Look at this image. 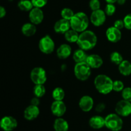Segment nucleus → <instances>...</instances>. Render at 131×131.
Masks as SVG:
<instances>
[{"label":"nucleus","mask_w":131,"mask_h":131,"mask_svg":"<svg viewBox=\"0 0 131 131\" xmlns=\"http://www.w3.org/2000/svg\"><path fill=\"white\" fill-rule=\"evenodd\" d=\"M90 8L92 11H95L101 9V2L99 0H90L89 2Z\"/></svg>","instance_id":"473e14b6"},{"label":"nucleus","mask_w":131,"mask_h":131,"mask_svg":"<svg viewBox=\"0 0 131 131\" xmlns=\"http://www.w3.org/2000/svg\"><path fill=\"white\" fill-rule=\"evenodd\" d=\"M106 36L108 41L112 43H116L122 38L121 30L115 26H111L107 29L106 31Z\"/></svg>","instance_id":"ddd939ff"},{"label":"nucleus","mask_w":131,"mask_h":131,"mask_svg":"<svg viewBox=\"0 0 131 131\" xmlns=\"http://www.w3.org/2000/svg\"><path fill=\"white\" fill-rule=\"evenodd\" d=\"M38 48L42 53L49 54L54 51L55 43L51 36L46 35L40 39L38 42Z\"/></svg>","instance_id":"423d86ee"},{"label":"nucleus","mask_w":131,"mask_h":131,"mask_svg":"<svg viewBox=\"0 0 131 131\" xmlns=\"http://www.w3.org/2000/svg\"><path fill=\"white\" fill-rule=\"evenodd\" d=\"M74 14H75V13L74 12V11L69 8H64L61 11V18L67 19L68 20H70V19L73 17Z\"/></svg>","instance_id":"c85d7f7f"},{"label":"nucleus","mask_w":131,"mask_h":131,"mask_svg":"<svg viewBox=\"0 0 131 131\" xmlns=\"http://www.w3.org/2000/svg\"><path fill=\"white\" fill-rule=\"evenodd\" d=\"M6 10L4 6H0V18L3 19L4 17L6 16Z\"/></svg>","instance_id":"58836bf2"},{"label":"nucleus","mask_w":131,"mask_h":131,"mask_svg":"<svg viewBox=\"0 0 131 131\" xmlns=\"http://www.w3.org/2000/svg\"><path fill=\"white\" fill-rule=\"evenodd\" d=\"M72 54V47L67 43L60 45L56 49V55L61 60L68 58Z\"/></svg>","instance_id":"a211bd4d"},{"label":"nucleus","mask_w":131,"mask_h":131,"mask_svg":"<svg viewBox=\"0 0 131 131\" xmlns=\"http://www.w3.org/2000/svg\"><path fill=\"white\" fill-rule=\"evenodd\" d=\"M122 97L123 99L131 102V87L124 88L122 92Z\"/></svg>","instance_id":"2f4dec72"},{"label":"nucleus","mask_w":131,"mask_h":131,"mask_svg":"<svg viewBox=\"0 0 131 131\" xmlns=\"http://www.w3.org/2000/svg\"><path fill=\"white\" fill-rule=\"evenodd\" d=\"M18 122L16 119L12 116H5L0 121V127L4 131H12L17 128Z\"/></svg>","instance_id":"9d476101"},{"label":"nucleus","mask_w":131,"mask_h":131,"mask_svg":"<svg viewBox=\"0 0 131 131\" xmlns=\"http://www.w3.org/2000/svg\"><path fill=\"white\" fill-rule=\"evenodd\" d=\"M86 52V51L81 48H79L78 49H76L74 51L72 54V58L75 63L85 62L88 56Z\"/></svg>","instance_id":"4be33fe9"},{"label":"nucleus","mask_w":131,"mask_h":131,"mask_svg":"<svg viewBox=\"0 0 131 131\" xmlns=\"http://www.w3.org/2000/svg\"><path fill=\"white\" fill-rule=\"evenodd\" d=\"M124 60V58L121 54L117 51H114L110 54V61L115 65H119Z\"/></svg>","instance_id":"cd10ccee"},{"label":"nucleus","mask_w":131,"mask_h":131,"mask_svg":"<svg viewBox=\"0 0 131 131\" xmlns=\"http://www.w3.org/2000/svg\"><path fill=\"white\" fill-rule=\"evenodd\" d=\"M116 6L114 4L107 3L105 7L104 12L107 16H112L116 12Z\"/></svg>","instance_id":"c756f323"},{"label":"nucleus","mask_w":131,"mask_h":131,"mask_svg":"<svg viewBox=\"0 0 131 131\" xmlns=\"http://www.w3.org/2000/svg\"><path fill=\"white\" fill-rule=\"evenodd\" d=\"M92 68L86 62L75 63L74 68V73L75 78L79 81H85L88 80L92 74Z\"/></svg>","instance_id":"39448f33"},{"label":"nucleus","mask_w":131,"mask_h":131,"mask_svg":"<svg viewBox=\"0 0 131 131\" xmlns=\"http://www.w3.org/2000/svg\"><path fill=\"white\" fill-rule=\"evenodd\" d=\"M31 1L34 7L42 8L47 5L48 0H31Z\"/></svg>","instance_id":"72a5a7b5"},{"label":"nucleus","mask_w":131,"mask_h":131,"mask_svg":"<svg viewBox=\"0 0 131 131\" xmlns=\"http://www.w3.org/2000/svg\"><path fill=\"white\" fill-rule=\"evenodd\" d=\"M124 25H125V28L129 30H131V13L128 14L124 17Z\"/></svg>","instance_id":"f704fd0d"},{"label":"nucleus","mask_w":131,"mask_h":131,"mask_svg":"<svg viewBox=\"0 0 131 131\" xmlns=\"http://www.w3.org/2000/svg\"><path fill=\"white\" fill-rule=\"evenodd\" d=\"M70 29H71L70 20L63 18L57 20L54 25V31L56 33L64 35Z\"/></svg>","instance_id":"4468645a"},{"label":"nucleus","mask_w":131,"mask_h":131,"mask_svg":"<svg viewBox=\"0 0 131 131\" xmlns=\"http://www.w3.org/2000/svg\"><path fill=\"white\" fill-rule=\"evenodd\" d=\"M106 2L107 3H112V4H115V3H116L117 0H105Z\"/></svg>","instance_id":"a19ab883"},{"label":"nucleus","mask_w":131,"mask_h":131,"mask_svg":"<svg viewBox=\"0 0 131 131\" xmlns=\"http://www.w3.org/2000/svg\"><path fill=\"white\" fill-rule=\"evenodd\" d=\"M65 95V91L61 87H56L52 92V97L54 101H63Z\"/></svg>","instance_id":"a878e982"},{"label":"nucleus","mask_w":131,"mask_h":131,"mask_svg":"<svg viewBox=\"0 0 131 131\" xmlns=\"http://www.w3.org/2000/svg\"><path fill=\"white\" fill-rule=\"evenodd\" d=\"M94 86L99 93L107 95L113 91V81L108 75L99 74L95 78Z\"/></svg>","instance_id":"f03ea898"},{"label":"nucleus","mask_w":131,"mask_h":131,"mask_svg":"<svg viewBox=\"0 0 131 131\" xmlns=\"http://www.w3.org/2000/svg\"><path fill=\"white\" fill-rule=\"evenodd\" d=\"M33 94L35 97L38 98H42V97L45 95L46 93V87L43 84H35V86L33 87Z\"/></svg>","instance_id":"bb28decb"},{"label":"nucleus","mask_w":131,"mask_h":131,"mask_svg":"<svg viewBox=\"0 0 131 131\" xmlns=\"http://www.w3.org/2000/svg\"><path fill=\"white\" fill-rule=\"evenodd\" d=\"M29 19L31 23L35 25L41 24L44 19V14L43 11L40 8L34 7L29 12Z\"/></svg>","instance_id":"f8f14e48"},{"label":"nucleus","mask_w":131,"mask_h":131,"mask_svg":"<svg viewBox=\"0 0 131 131\" xmlns=\"http://www.w3.org/2000/svg\"><path fill=\"white\" fill-rule=\"evenodd\" d=\"M122 116L117 113H110L105 117V127L111 131H120L124 125Z\"/></svg>","instance_id":"20e7f679"},{"label":"nucleus","mask_w":131,"mask_h":131,"mask_svg":"<svg viewBox=\"0 0 131 131\" xmlns=\"http://www.w3.org/2000/svg\"><path fill=\"white\" fill-rule=\"evenodd\" d=\"M86 62L92 69H99L101 67L104 63L103 59L102 58V57L96 54H92L88 55Z\"/></svg>","instance_id":"f3484780"},{"label":"nucleus","mask_w":131,"mask_h":131,"mask_svg":"<svg viewBox=\"0 0 131 131\" xmlns=\"http://www.w3.org/2000/svg\"><path fill=\"white\" fill-rule=\"evenodd\" d=\"M124 83L120 80H115L113 81V90L115 92H122L124 89Z\"/></svg>","instance_id":"7c9ffc66"},{"label":"nucleus","mask_w":131,"mask_h":131,"mask_svg":"<svg viewBox=\"0 0 131 131\" xmlns=\"http://www.w3.org/2000/svg\"><path fill=\"white\" fill-rule=\"evenodd\" d=\"M105 109H106V104L104 102H100L96 106L95 111L97 113H102L104 111Z\"/></svg>","instance_id":"e433bc0d"},{"label":"nucleus","mask_w":131,"mask_h":131,"mask_svg":"<svg viewBox=\"0 0 131 131\" xmlns=\"http://www.w3.org/2000/svg\"><path fill=\"white\" fill-rule=\"evenodd\" d=\"M17 6L21 11L30 12L34 8L31 0H20L17 3Z\"/></svg>","instance_id":"393cba45"},{"label":"nucleus","mask_w":131,"mask_h":131,"mask_svg":"<svg viewBox=\"0 0 131 131\" xmlns=\"http://www.w3.org/2000/svg\"><path fill=\"white\" fill-rule=\"evenodd\" d=\"M39 115L40 109L38 106H33L31 104L28 106L24 110V113H23L24 118L28 121H32V120H35L39 116Z\"/></svg>","instance_id":"dca6fc26"},{"label":"nucleus","mask_w":131,"mask_h":131,"mask_svg":"<svg viewBox=\"0 0 131 131\" xmlns=\"http://www.w3.org/2000/svg\"><path fill=\"white\" fill-rule=\"evenodd\" d=\"M51 111L54 116L62 117L67 111V106L63 101H54L51 104Z\"/></svg>","instance_id":"9b49d317"},{"label":"nucleus","mask_w":131,"mask_h":131,"mask_svg":"<svg viewBox=\"0 0 131 131\" xmlns=\"http://www.w3.org/2000/svg\"><path fill=\"white\" fill-rule=\"evenodd\" d=\"M21 32L26 37H32L37 32V27L35 24H33L31 22L26 23L22 26Z\"/></svg>","instance_id":"412c9836"},{"label":"nucleus","mask_w":131,"mask_h":131,"mask_svg":"<svg viewBox=\"0 0 131 131\" xmlns=\"http://www.w3.org/2000/svg\"><path fill=\"white\" fill-rule=\"evenodd\" d=\"M106 14L104 10L101 9L92 11L90 17V20L93 26L100 27L103 25L106 20Z\"/></svg>","instance_id":"1a4fd4ad"},{"label":"nucleus","mask_w":131,"mask_h":131,"mask_svg":"<svg viewBox=\"0 0 131 131\" xmlns=\"http://www.w3.org/2000/svg\"><path fill=\"white\" fill-rule=\"evenodd\" d=\"M89 125L93 129H101L105 127V118L100 115H95L90 118Z\"/></svg>","instance_id":"6ab92c4d"},{"label":"nucleus","mask_w":131,"mask_h":131,"mask_svg":"<svg viewBox=\"0 0 131 131\" xmlns=\"http://www.w3.org/2000/svg\"><path fill=\"white\" fill-rule=\"evenodd\" d=\"M115 110L116 113L122 117H127L131 115V102L120 100L116 104Z\"/></svg>","instance_id":"6e6552de"},{"label":"nucleus","mask_w":131,"mask_h":131,"mask_svg":"<svg viewBox=\"0 0 131 131\" xmlns=\"http://www.w3.org/2000/svg\"><path fill=\"white\" fill-rule=\"evenodd\" d=\"M90 19L88 15L83 12H79L74 14L70 19V26L74 30L78 33H81L87 29L90 23Z\"/></svg>","instance_id":"7ed1b4c3"},{"label":"nucleus","mask_w":131,"mask_h":131,"mask_svg":"<svg viewBox=\"0 0 131 131\" xmlns=\"http://www.w3.org/2000/svg\"><path fill=\"white\" fill-rule=\"evenodd\" d=\"M53 128L55 131H68L69 129V123L63 118H57L54 122Z\"/></svg>","instance_id":"aec40b11"},{"label":"nucleus","mask_w":131,"mask_h":131,"mask_svg":"<svg viewBox=\"0 0 131 131\" xmlns=\"http://www.w3.org/2000/svg\"><path fill=\"white\" fill-rule=\"evenodd\" d=\"M118 66L119 72L124 76H129L131 74V63L128 60H124Z\"/></svg>","instance_id":"5701e85b"},{"label":"nucleus","mask_w":131,"mask_h":131,"mask_svg":"<svg viewBox=\"0 0 131 131\" xmlns=\"http://www.w3.org/2000/svg\"><path fill=\"white\" fill-rule=\"evenodd\" d=\"M126 2V0H117L116 3L118 4L119 5H123Z\"/></svg>","instance_id":"ea45409f"},{"label":"nucleus","mask_w":131,"mask_h":131,"mask_svg":"<svg viewBox=\"0 0 131 131\" xmlns=\"http://www.w3.org/2000/svg\"><path fill=\"white\" fill-rule=\"evenodd\" d=\"M94 106L93 98L90 95H84L79 101V107L83 112L88 113L92 110Z\"/></svg>","instance_id":"2eb2a0df"},{"label":"nucleus","mask_w":131,"mask_h":131,"mask_svg":"<svg viewBox=\"0 0 131 131\" xmlns=\"http://www.w3.org/2000/svg\"><path fill=\"white\" fill-rule=\"evenodd\" d=\"M97 43V37L95 33L91 30L86 29L79 34L77 45L79 48L86 51L92 50Z\"/></svg>","instance_id":"f257e3e1"},{"label":"nucleus","mask_w":131,"mask_h":131,"mask_svg":"<svg viewBox=\"0 0 131 131\" xmlns=\"http://www.w3.org/2000/svg\"><path fill=\"white\" fill-rule=\"evenodd\" d=\"M30 79L35 84H44L47 81V73L42 67H35L31 71Z\"/></svg>","instance_id":"0eeeda50"},{"label":"nucleus","mask_w":131,"mask_h":131,"mask_svg":"<svg viewBox=\"0 0 131 131\" xmlns=\"http://www.w3.org/2000/svg\"><path fill=\"white\" fill-rule=\"evenodd\" d=\"M79 33L72 28L64 34L65 39L69 43H77L78 39H79Z\"/></svg>","instance_id":"b1692460"},{"label":"nucleus","mask_w":131,"mask_h":131,"mask_svg":"<svg viewBox=\"0 0 131 131\" xmlns=\"http://www.w3.org/2000/svg\"><path fill=\"white\" fill-rule=\"evenodd\" d=\"M30 103L31 104L33 105V106H39L40 103V98L35 96L33 98L31 99V100L30 101Z\"/></svg>","instance_id":"4c0bfd02"},{"label":"nucleus","mask_w":131,"mask_h":131,"mask_svg":"<svg viewBox=\"0 0 131 131\" xmlns=\"http://www.w3.org/2000/svg\"><path fill=\"white\" fill-rule=\"evenodd\" d=\"M114 26L115 28H118V29H120V30L122 29L123 28H125L124 20H122V19H117L116 20H115V23H114Z\"/></svg>","instance_id":"c9c22d12"}]
</instances>
